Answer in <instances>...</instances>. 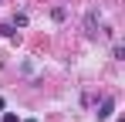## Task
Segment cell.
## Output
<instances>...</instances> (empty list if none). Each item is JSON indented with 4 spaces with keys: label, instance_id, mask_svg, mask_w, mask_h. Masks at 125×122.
<instances>
[{
    "label": "cell",
    "instance_id": "obj_7",
    "mask_svg": "<svg viewBox=\"0 0 125 122\" xmlns=\"http://www.w3.org/2000/svg\"><path fill=\"white\" fill-rule=\"evenodd\" d=\"M0 112H3V98H0Z\"/></svg>",
    "mask_w": 125,
    "mask_h": 122
},
{
    "label": "cell",
    "instance_id": "obj_4",
    "mask_svg": "<svg viewBox=\"0 0 125 122\" xmlns=\"http://www.w3.org/2000/svg\"><path fill=\"white\" fill-rule=\"evenodd\" d=\"M112 58H115V61L125 58V48H122V44H115V48H112Z\"/></svg>",
    "mask_w": 125,
    "mask_h": 122
},
{
    "label": "cell",
    "instance_id": "obj_2",
    "mask_svg": "<svg viewBox=\"0 0 125 122\" xmlns=\"http://www.w3.org/2000/svg\"><path fill=\"white\" fill-rule=\"evenodd\" d=\"M95 27H98V7H91V10L84 14V31H88V34H95Z\"/></svg>",
    "mask_w": 125,
    "mask_h": 122
},
{
    "label": "cell",
    "instance_id": "obj_3",
    "mask_svg": "<svg viewBox=\"0 0 125 122\" xmlns=\"http://www.w3.org/2000/svg\"><path fill=\"white\" fill-rule=\"evenodd\" d=\"M10 24H14V27H27V14H14Z\"/></svg>",
    "mask_w": 125,
    "mask_h": 122
},
{
    "label": "cell",
    "instance_id": "obj_8",
    "mask_svg": "<svg viewBox=\"0 0 125 122\" xmlns=\"http://www.w3.org/2000/svg\"><path fill=\"white\" fill-rule=\"evenodd\" d=\"M24 122H37V119H24Z\"/></svg>",
    "mask_w": 125,
    "mask_h": 122
},
{
    "label": "cell",
    "instance_id": "obj_1",
    "mask_svg": "<svg viewBox=\"0 0 125 122\" xmlns=\"http://www.w3.org/2000/svg\"><path fill=\"white\" fill-rule=\"evenodd\" d=\"M112 112H115V98L108 95V98H102L98 112H95V119H98V122H108V119H112Z\"/></svg>",
    "mask_w": 125,
    "mask_h": 122
},
{
    "label": "cell",
    "instance_id": "obj_6",
    "mask_svg": "<svg viewBox=\"0 0 125 122\" xmlns=\"http://www.w3.org/2000/svg\"><path fill=\"white\" fill-rule=\"evenodd\" d=\"M0 122H17V112H7V115H3Z\"/></svg>",
    "mask_w": 125,
    "mask_h": 122
},
{
    "label": "cell",
    "instance_id": "obj_5",
    "mask_svg": "<svg viewBox=\"0 0 125 122\" xmlns=\"http://www.w3.org/2000/svg\"><path fill=\"white\" fill-rule=\"evenodd\" d=\"M51 17H54V20H64L68 14H64V7H54V10H51Z\"/></svg>",
    "mask_w": 125,
    "mask_h": 122
}]
</instances>
